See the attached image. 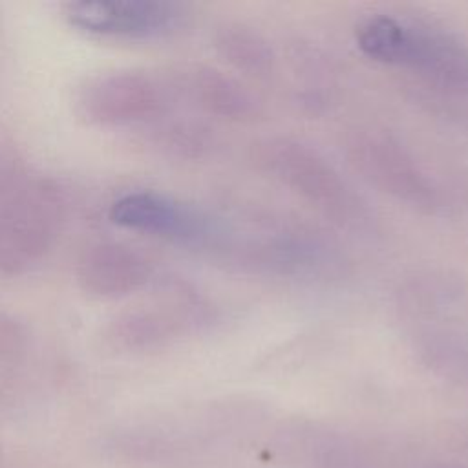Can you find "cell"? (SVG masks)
<instances>
[{
	"mask_svg": "<svg viewBox=\"0 0 468 468\" xmlns=\"http://www.w3.org/2000/svg\"><path fill=\"white\" fill-rule=\"evenodd\" d=\"M112 219L126 229L188 243L212 241L218 227L199 212L155 192H132L112 205Z\"/></svg>",
	"mask_w": 468,
	"mask_h": 468,
	"instance_id": "obj_5",
	"label": "cell"
},
{
	"mask_svg": "<svg viewBox=\"0 0 468 468\" xmlns=\"http://www.w3.org/2000/svg\"><path fill=\"white\" fill-rule=\"evenodd\" d=\"M188 90L205 112L221 119L250 121L260 112L256 97L241 82L214 68H196Z\"/></svg>",
	"mask_w": 468,
	"mask_h": 468,
	"instance_id": "obj_7",
	"label": "cell"
},
{
	"mask_svg": "<svg viewBox=\"0 0 468 468\" xmlns=\"http://www.w3.org/2000/svg\"><path fill=\"white\" fill-rule=\"evenodd\" d=\"M66 16L91 35L154 38L174 31L185 11L183 5L165 0H82L68 4Z\"/></svg>",
	"mask_w": 468,
	"mask_h": 468,
	"instance_id": "obj_4",
	"label": "cell"
},
{
	"mask_svg": "<svg viewBox=\"0 0 468 468\" xmlns=\"http://www.w3.org/2000/svg\"><path fill=\"white\" fill-rule=\"evenodd\" d=\"M346 155L369 185L393 199L428 214L442 207L435 179L391 133L358 128L346 139Z\"/></svg>",
	"mask_w": 468,
	"mask_h": 468,
	"instance_id": "obj_3",
	"label": "cell"
},
{
	"mask_svg": "<svg viewBox=\"0 0 468 468\" xmlns=\"http://www.w3.org/2000/svg\"><path fill=\"white\" fill-rule=\"evenodd\" d=\"M430 468H468V466H459V464H439V466H430Z\"/></svg>",
	"mask_w": 468,
	"mask_h": 468,
	"instance_id": "obj_10",
	"label": "cell"
},
{
	"mask_svg": "<svg viewBox=\"0 0 468 468\" xmlns=\"http://www.w3.org/2000/svg\"><path fill=\"white\" fill-rule=\"evenodd\" d=\"M254 159L261 172L331 221L362 229L371 219L362 197L313 146L291 137H269L254 146Z\"/></svg>",
	"mask_w": 468,
	"mask_h": 468,
	"instance_id": "obj_2",
	"label": "cell"
},
{
	"mask_svg": "<svg viewBox=\"0 0 468 468\" xmlns=\"http://www.w3.org/2000/svg\"><path fill=\"white\" fill-rule=\"evenodd\" d=\"M218 53L239 73L250 77H267L274 66V53L267 38L239 22H229L218 27L214 35Z\"/></svg>",
	"mask_w": 468,
	"mask_h": 468,
	"instance_id": "obj_8",
	"label": "cell"
},
{
	"mask_svg": "<svg viewBox=\"0 0 468 468\" xmlns=\"http://www.w3.org/2000/svg\"><path fill=\"white\" fill-rule=\"evenodd\" d=\"M356 46L375 62L408 69L435 95L468 102V46L453 33L422 20L373 15L356 27Z\"/></svg>",
	"mask_w": 468,
	"mask_h": 468,
	"instance_id": "obj_1",
	"label": "cell"
},
{
	"mask_svg": "<svg viewBox=\"0 0 468 468\" xmlns=\"http://www.w3.org/2000/svg\"><path fill=\"white\" fill-rule=\"evenodd\" d=\"M84 269L88 283L102 292L133 289L148 274L146 261L121 247H101L90 254Z\"/></svg>",
	"mask_w": 468,
	"mask_h": 468,
	"instance_id": "obj_9",
	"label": "cell"
},
{
	"mask_svg": "<svg viewBox=\"0 0 468 468\" xmlns=\"http://www.w3.org/2000/svg\"><path fill=\"white\" fill-rule=\"evenodd\" d=\"M86 104L101 119L130 121L155 113L163 104V95L148 77L117 75L93 86Z\"/></svg>",
	"mask_w": 468,
	"mask_h": 468,
	"instance_id": "obj_6",
	"label": "cell"
}]
</instances>
